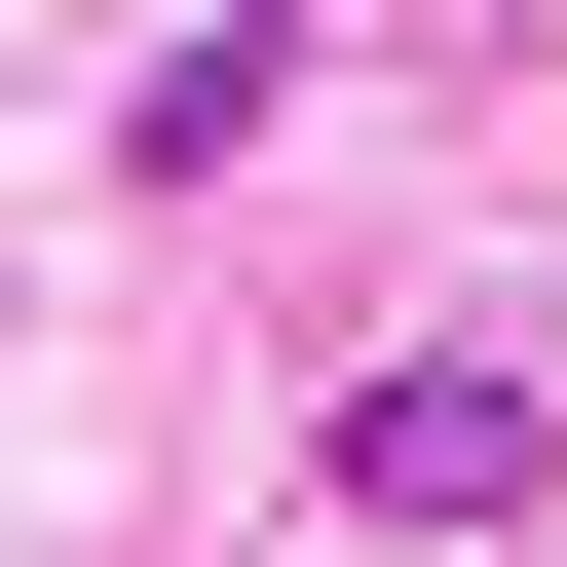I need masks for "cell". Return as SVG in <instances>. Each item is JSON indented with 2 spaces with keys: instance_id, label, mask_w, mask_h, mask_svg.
<instances>
[{
  "instance_id": "1",
  "label": "cell",
  "mask_w": 567,
  "mask_h": 567,
  "mask_svg": "<svg viewBox=\"0 0 567 567\" xmlns=\"http://www.w3.org/2000/svg\"><path fill=\"white\" fill-rule=\"evenodd\" d=\"M529 454H567V416H529L492 341H416V379H341V492H379V529H529Z\"/></svg>"
}]
</instances>
